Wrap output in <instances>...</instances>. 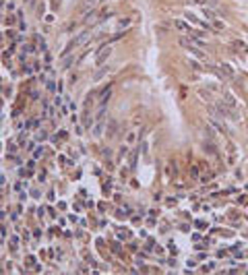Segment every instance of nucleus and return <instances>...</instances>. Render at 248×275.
Here are the masks:
<instances>
[{
	"label": "nucleus",
	"instance_id": "nucleus-3",
	"mask_svg": "<svg viewBox=\"0 0 248 275\" xmlns=\"http://www.w3.org/2000/svg\"><path fill=\"white\" fill-rule=\"evenodd\" d=\"M223 101H225V106H228V108H236V97L232 95V93H228V91H225V93H223Z\"/></svg>",
	"mask_w": 248,
	"mask_h": 275
},
{
	"label": "nucleus",
	"instance_id": "nucleus-20",
	"mask_svg": "<svg viewBox=\"0 0 248 275\" xmlns=\"http://www.w3.org/2000/svg\"><path fill=\"white\" fill-rule=\"evenodd\" d=\"M196 227H198V230H205L207 225H205V221H196Z\"/></svg>",
	"mask_w": 248,
	"mask_h": 275
},
{
	"label": "nucleus",
	"instance_id": "nucleus-7",
	"mask_svg": "<svg viewBox=\"0 0 248 275\" xmlns=\"http://www.w3.org/2000/svg\"><path fill=\"white\" fill-rule=\"evenodd\" d=\"M232 48L236 50V52H242V54H248V48L244 45V41H234V45Z\"/></svg>",
	"mask_w": 248,
	"mask_h": 275
},
{
	"label": "nucleus",
	"instance_id": "nucleus-11",
	"mask_svg": "<svg viewBox=\"0 0 248 275\" xmlns=\"http://www.w3.org/2000/svg\"><path fill=\"white\" fill-rule=\"evenodd\" d=\"M17 19H19V17H15V15H8V17H6V25H8V27H13L15 23H17Z\"/></svg>",
	"mask_w": 248,
	"mask_h": 275
},
{
	"label": "nucleus",
	"instance_id": "nucleus-1",
	"mask_svg": "<svg viewBox=\"0 0 248 275\" xmlns=\"http://www.w3.org/2000/svg\"><path fill=\"white\" fill-rule=\"evenodd\" d=\"M110 54H112V48L108 45V48H101L99 52H97V58H95V64L97 66H103L105 62H108V58H110Z\"/></svg>",
	"mask_w": 248,
	"mask_h": 275
},
{
	"label": "nucleus",
	"instance_id": "nucleus-9",
	"mask_svg": "<svg viewBox=\"0 0 248 275\" xmlns=\"http://www.w3.org/2000/svg\"><path fill=\"white\" fill-rule=\"evenodd\" d=\"M43 8H46V6H43V2H35V15H37V17H41L43 13H46Z\"/></svg>",
	"mask_w": 248,
	"mask_h": 275
},
{
	"label": "nucleus",
	"instance_id": "nucleus-23",
	"mask_svg": "<svg viewBox=\"0 0 248 275\" xmlns=\"http://www.w3.org/2000/svg\"><path fill=\"white\" fill-rule=\"evenodd\" d=\"M101 2H103V0H101Z\"/></svg>",
	"mask_w": 248,
	"mask_h": 275
},
{
	"label": "nucleus",
	"instance_id": "nucleus-4",
	"mask_svg": "<svg viewBox=\"0 0 248 275\" xmlns=\"http://www.w3.org/2000/svg\"><path fill=\"white\" fill-rule=\"evenodd\" d=\"M103 126H105V122H103V120H97V124L93 126L91 134H93V136H101V134H103Z\"/></svg>",
	"mask_w": 248,
	"mask_h": 275
},
{
	"label": "nucleus",
	"instance_id": "nucleus-6",
	"mask_svg": "<svg viewBox=\"0 0 248 275\" xmlns=\"http://www.w3.org/2000/svg\"><path fill=\"white\" fill-rule=\"evenodd\" d=\"M174 25H176L178 31H188V33H190V27L186 25V21H180V19H178V21H174Z\"/></svg>",
	"mask_w": 248,
	"mask_h": 275
},
{
	"label": "nucleus",
	"instance_id": "nucleus-10",
	"mask_svg": "<svg viewBox=\"0 0 248 275\" xmlns=\"http://www.w3.org/2000/svg\"><path fill=\"white\" fill-rule=\"evenodd\" d=\"M203 15H205V19H211V21L215 19V13H213L211 8H207V6H205V8H203Z\"/></svg>",
	"mask_w": 248,
	"mask_h": 275
},
{
	"label": "nucleus",
	"instance_id": "nucleus-2",
	"mask_svg": "<svg viewBox=\"0 0 248 275\" xmlns=\"http://www.w3.org/2000/svg\"><path fill=\"white\" fill-rule=\"evenodd\" d=\"M116 130H118V122H116V120H110V124H108V128H105L108 139H112V136L116 134Z\"/></svg>",
	"mask_w": 248,
	"mask_h": 275
},
{
	"label": "nucleus",
	"instance_id": "nucleus-5",
	"mask_svg": "<svg viewBox=\"0 0 248 275\" xmlns=\"http://www.w3.org/2000/svg\"><path fill=\"white\" fill-rule=\"evenodd\" d=\"M110 95H112V87L108 85V87L101 91V95H99V101H101V106H105V101L110 99Z\"/></svg>",
	"mask_w": 248,
	"mask_h": 275
},
{
	"label": "nucleus",
	"instance_id": "nucleus-22",
	"mask_svg": "<svg viewBox=\"0 0 248 275\" xmlns=\"http://www.w3.org/2000/svg\"><path fill=\"white\" fill-rule=\"evenodd\" d=\"M190 2H194V4H205L207 0H190Z\"/></svg>",
	"mask_w": 248,
	"mask_h": 275
},
{
	"label": "nucleus",
	"instance_id": "nucleus-17",
	"mask_svg": "<svg viewBox=\"0 0 248 275\" xmlns=\"http://www.w3.org/2000/svg\"><path fill=\"white\" fill-rule=\"evenodd\" d=\"M128 23H130V19H120V21H118V27H120V29H124Z\"/></svg>",
	"mask_w": 248,
	"mask_h": 275
},
{
	"label": "nucleus",
	"instance_id": "nucleus-18",
	"mask_svg": "<svg viewBox=\"0 0 248 275\" xmlns=\"http://www.w3.org/2000/svg\"><path fill=\"white\" fill-rule=\"evenodd\" d=\"M77 81H79V77H77V73H73V75H71V79H68V85H75Z\"/></svg>",
	"mask_w": 248,
	"mask_h": 275
},
{
	"label": "nucleus",
	"instance_id": "nucleus-21",
	"mask_svg": "<svg viewBox=\"0 0 248 275\" xmlns=\"http://www.w3.org/2000/svg\"><path fill=\"white\" fill-rule=\"evenodd\" d=\"M6 10L13 13V10H15V2H8V4H6Z\"/></svg>",
	"mask_w": 248,
	"mask_h": 275
},
{
	"label": "nucleus",
	"instance_id": "nucleus-14",
	"mask_svg": "<svg viewBox=\"0 0 248 275\" xmlns=\"http://www.w3.org/2000/svg\"><path fill=\"white\" fill-rule=\"evenodd\" d=\"M219 68H221V71H223V73H225V75H228V77H232V75H234V73H232V68H230V66H228V64H221V66H219Z\"/></svg>",
	"mask_w": 248,
	"mask_h": 275
},
{
	"label": "nucleus",
	"instance_id": "nucleus-19",
	"mask_svg": "<svg viewBox=\"0 0 248 275\" xmlns=\"http://www.w3.org/2000/svg\"><path fill=\"white\" fill-rule=\"evenodd\" d=\"M17 242H19V238L13 236V238H10V248H13V250H17Z\"/></svg>",
	"mask_w": 248,
	"mask_h": 275
},
{
	"label": "nucleus",
	"instance_id": "nucleus-12",
	"mask_svg": "<svg viewBox=\"0 0 248 275\" xmlns=\"http://www.w3.org/2000/svg\"><path fill=\"white\" fill-rule=\"evenodd\" d=\"M188 50H190V54H194V56H198V58H205V54H203L200 50H196V48H192V45H188Z\"/></svg>",
	"mask_w": 248,
	"mask_h": 275
},
{
	"label": "nucleus",
	"instance_id": "nucleus-16",
	"mask_svg": "<svg viewBox=\"0 0 248 275\" xmlns=\"http://www.w3.org/2000/svg\"><path fill=\"white\" fill-rule=\"evenodd\" d=\"M213 27H215L217 31H221V29H223L225 25H223V23H221V21H217V19H213Z\"/></svg>",
	"mask_w": 248,
	"mask_h": 275
},
{
	"label": "nucleus",
	"instance_id": "nucleus-13",
	"mask_svg": "<svg viewBox=\"0 0 248 275\" xmlns=\"http://www.w3.org/2000/svg\"><path fill=\"white\" fill-rule=\"evenodd\" d=\"M73 60H75L73 56H66V58H64V62H62V68H68V66L73 64Z\"/></svg>",
	"mask_w": 248,
	"mask_h": 275
},
{
	"label": "nucleus",
	"instance_id": "nucleus-15",
	"mask_svg": "<svg viewBox=\"0 0 248 275\" xmlns=\"http://www.w3.org/2000/svg\"><path fill=\"white\" fill-rule=\"evenodd\" d=\"M137 141V132H128L126 134V143H134Z\"/></svg>",
	"mask_w": 248,
	"mask_h": 275
},
{
	"label": "nucleus",
	"instance_id": "nucleus-8",
	"mask_svg": "<svg viewBox=\"0 0 248 275\" xmlns=\"http://www.w3.org/2000/svg\"><path fill=\"white\" fill-rule=\"evenodd\" d=\"M108 71H110V68H108V66H105V64H103V66H101V68H99V71H97V73H95V77H93V81H101V79H103V75H105V73H108Z\"/></svg>",
	"mask_w": 248,
	"mask_h": 275
}]
</instances>
